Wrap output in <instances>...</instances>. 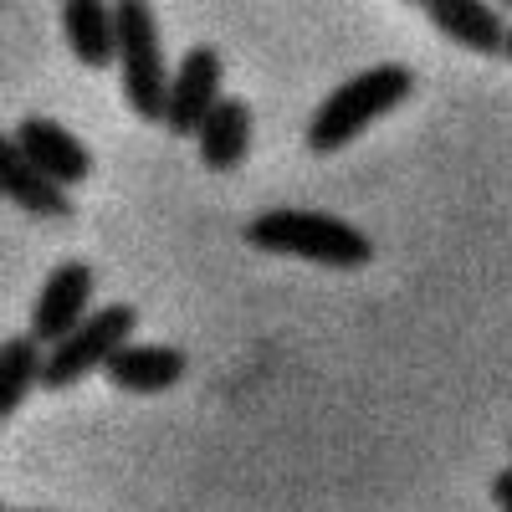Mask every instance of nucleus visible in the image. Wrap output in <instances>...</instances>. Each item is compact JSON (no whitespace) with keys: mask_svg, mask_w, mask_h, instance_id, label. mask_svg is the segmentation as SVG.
Masks as SVG:
<instances>
[{"mask_svg":"<svg viewBox=\"0 0 512 512\" xmlns=\"http://www.w3.org/2000/svg\"><path fill=\"white\" fill-rule=\"evenodd\" d=\"M246 246L272 251V256H303L318 267H338L354 272L374 262V241L328 210H308V205H267L246 221Z\"/></svg>","mask_w":512,"mask_h":512,"instance_id":"nucleus-1","label":"nucleus"},{"mask_svg":"<svg viewBox=\"0 0 512 512\" xmlns=\"http://www.w3.org/2000/svg\"><path fill=\"white\" fill-rule=\"evenodd\" d=\"M415 93V72L405 62H374L354 77H344L338 88L308 113L303 144L313 154H338L344 144H354L374 118H384L390 108H400Z\"/></svg>","mask_w":512,"mask_h":512,"instance_id":"nucleus-2","label":"nucleus"},{"mask_svg":"<svg viewBox=\"0 0 512 512\" xmlns=\"http://www.w3.org/2000/svg\"><path fill=\"white\" fill-rule=\"evenodd\" d=\"M118 88L123 103L144 123H164L169 108V72L164 67V41H159V16L149 0H118Z\"/></svg>","mask_w":512,"mask_h":512,"instance_id":"nucleus-3","label":"nucleus"},{"mask_svg":"<svg viewBox=\"0 0 512 512\" xmlns=\"http://www.w3.org/2000/svg\"><path fill=\"white\" fill-rule=\"evenodd\" d=\"M134 328H139V308L134 303H103L88 313V323L72 328L62 344L47 349V369H41V390H72L77 379L103 374L108 359L134 344Z\"/></svg>","mask_w":512,"mask_h":512,"instance_id":"nucleus-4","label":"nucleus"},{"mask_svg":"<svg viewBox=\"0 0 512 512\" xmlns=\"http://www.w3.org/2000/svg\"><path fill=\"white\" fill-rule=\"evenodd\" d=\"M88 313H93V267L82 262V256H67V262H57L47 272V282H41L26 333L36 338L41 349H52L72 328L88 323Z\"/></svg>","mask_w":512,"mask_h":512,"instance_id":"nucleus-5","label":"nucleus"},{"mask_svg":"<svg viewBox=\"0 0 512 512\" xmlns=\"http://www.w3.org/2000/svg\"><path fill=\"white\" fill-rule=\"evenodd\" d=\"M221 98H226L221 93V52L210 47V41H195V47H185V57L175 62V77H169L164 128L175 139H195Z\"/></svg>","mask_w":512,"mask_h":512,"instance_id":"nucleus-6","label":"nucleus"},{"mask_svg":"<svg viewBox=\"0 0 512 512\" xmlns=\"http://www.w3.org/2000/svg\"><path fill=\"white\" fill-rule=\"evenodd\" d=\"M11 144H16L47 180H57L62 190H72V185H82V180L93 175V149L82 144L67 123H57V118H41V113L21 118V123L11 128Z\"/></svg>","mask_w":512,"mask_h":512,"instance_id":"nucleus-7","label":"nucleus"},{"mask_svg":"<svg viewBox=\"0 0 512 512\" xmlns=\"http://www.w3.org/2000/svg\"><path fill=\"white\" fill-rule=\"evenodd\" d=\"M425 21L466 52H482V57L507 52L512 21L502 16V6H487V0H425Z\"/></svg>","mask_w":512,"mask_h":512,"instance_id":"nucleus-8","label":"nucleus"},{"mask_svg":"<svg viewBox=\"0 0 512 512\" xmlns=\"http://www.w3.org/2000/svg\"><path fill=\"white\" fill-rule=\"evenodd\" d=\"M185 369H190V359L175 344H123L108 359L103 374L123 395H164V390H175V384L185 379Z\"/></svg>","mask_w":512,"mask_h":512,"instance_id":"nucleus-9","label":"nucleus"},{"mask_svg":"<svg viewBox=\"0 0 512 512\" xmlns=\"http://www.w3.org/2000/svg\"><path fill=\"white\" fill-rule=\"evenodd\" d=\"M0 190H6V200L21 205L26 216H47V221L72 216V190H62L57 180L41 175V169L11 144V134L0 139Z\"/></svg>","mask_w":512,"mask_h":512,"instance_id":"nucleus-10","label":"nucleus"},{"mask_svg":"<svg viewBox=\"0 0 512 512\" xmlns=\"http://www.w3.org/2000/svg\"><path fill=\"white\" fill-rule=\"evenodd\" d=\"M251 134H256V118H251V103L226 93L216 103V113L205 118V128L195 134V149H200V164L216 169V175H226V169H236L246 154H251Z\"/></svg>","mask_w":512,"mask_h":512,"instance_id":"nucleus-11","label":"nucleus"},{"mask_svg":"<svg viewBox=\"0 0 512 512\" xmlns=\"http://www.w3.org/2000/svg\"><path fill=\"white\" fill-rule=\"evenodd\" d=\"M62 36L82 67H113L118 62V16L103 0H67L62 6Z\"/></svg>","mask_w":512,"mask_h":512,"instance_id":"nucleus-12","label":"nucleus"},{"mask_svg":"<svg viewBox=\"0 0 512 512\" xmlns=\"http://www.w3.org/2000/svg\"><path fill=\"white\" fill-rule=\"evenodd\" d=\"M41 369H47V349L31 333H11L0 344V420H11L26 405V395L41 384Z\"/></svg>","mask_w":512,"mask_h":512,"instance_id":"nucleus-13","label":"nucleus"},{"mask_svg":"<svg viewBox=\"0 0 512 512\" xmlns=\"http://www.w3.org/2000/svg\"><path fill=\"white\" fill-rule=\"evenodd\" d=\"M492 502H497L502 512H512V466H502V472L492 477Z\"/></svg>","mask_w":512,"mask_h":512,"instance_id":"nucleus-14","label":"nucleus"},{"mask_svg":"<svg viewBox=\"0 0 512 512\" xmlns=\"http://www.w3.org/2000/svg\"><path fill=\"white\" fill-rule=\"evenodd\" d=\"M16 512H52V507H16Z\"/></svg>","mask_w":512,"mask_h":512,"instance_id":"nucleus-15","label":"nucleus"},{"mask_svg":"<svg viewBox=\"0 0 512 512\" xmlns=\"http://www.w3.org/2000/svg\"><path fill=\"white\" fill-rule=\"evenodd\" d=\"M502 57H512V31H507V52H502Z\"/></svg>","mask_w":512,"mask_h":512,"instance_id":"nucleus-16","label":"nucleus"}]
</instances>
